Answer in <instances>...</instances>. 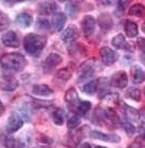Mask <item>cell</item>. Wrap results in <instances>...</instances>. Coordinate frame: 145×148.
<instances>
[{
  "mask_svg": "<svg viewBox=\"0 0 145 148\" xmlns=\"http://www.w3.org/2000/svg\"><path fill=\"white\" fill-rule=\"evenodd\" d=\"M47 45V38L38 34H28L24 38V49L32 56H39Z\"/></svg>",
  "mask_w": 145,
  "mask_h": 148,
  "instance_id": "6da1fadb",
  "label": "cell"
},
{
  "mask_svg": "<svg viewBox=\"0 0 145 148\" xmlns=\"http://www.w3.org/2000/svg\"><path fill=\"white\" fill-rule=\"evenodd\" d=\"M1 67L5 70H12V71H21L25 68L27 64L26 58L23 54L19 52L7 53L0 58Z\"/></svg>",
  "mask_w": 145,
  "mask_h": 148,
  "instance_id": "7a4b0ae2",
  "label": "cell"
},
{
  "mask_svg": "<svg viewBox=\"0 0 145 148\" xmlns=\"http://www.w3.org/2000/svg\"><path fill=\"white\" fill-rule=\"evenodd\" d=\"M99 53L103 64L106 66L114 65L118 61V58H119V55H118L116 51H114V50H112L108 47H102L99 50Z\"/></svg>",
  "mask_w": 145,
  "mask_h": 148,
  "instance_id": "3957f363",
  "label": "cell"
},
{
  "mask_svg": "<svg viewBox=\"0 0 145 148\" xmlns=\"http://www.w3.org/2000/svg\"><path fill=\"white\" fill-rule=\"evenodd\" d=\"M23 125H24V120L22 118V116L19 115L17 112H13L10 115L8 121H7L5 130L8 133H14V132L19 131Z\"/></svg>",
  "mask_w": 145,
  "mask_h": 148,
  "instance_id": "277c9868",
  "label": "cell"
},
{
  "mask_svg": "<svg viewBox=\"0 0 145 148\" xmlns=\"http://www.w3.org/2000/svg\"><path fill=\"white\" fill-rule=\"evenodd\" d=\"M94 73H96L94 63L92 62V61L91 62L85 63L81 66V68H80L78 73V82H82V81L91 79L94 76Z\"/></svg>",
  "mask_w": 145,
  "mask_h": 148,
  "instance_id": "5b68a950",
  "label": "cell"
},
{
  "mask_svg": "<svg viewBox=\"0 0 145 148\" xmlns=\"http://www.w3.org/2000/svg\"><path fill=\"white\" fill-rule=\"evenodd\" d=\"M111 86L118 89H124L128 86V75L124 70H119L113 75L111 79Z\"/></svg>",
  "mask_w": 145,
  "mask_h": 148,
  "instance_id": "8992f818",
  "label": "cell"
},
{
  "mask_svg": "<svg viewBox=\"0 0 145 148\" xmlns=\"http://www.w3.org/2000/svg\"><path fill=\"white\" fill-rule=\"evenodd\" d=\"M87 129V127H82L77 130H73L68 135V140H67V145L69 148H75L77 147L81 140L85 136V130Z\"/></svg>",
  "mask_w": 145,
  "mask_h": 148,
  "instance_id": "52a82bcc",
  "label": "cell"
},
{
  "mask_svg": "<svg viewBox=\"0 0 145 148\" xmlns=\"http://www.w3.org/2000/svg\"><path fill=\"white\" fill-rule=\"evenodd\" d=\"M81 30L86 37L92 36L96 30V18L92 15L83 16L82 21H81Z\"/></svg>",
  "mask_w": 145,
  "mask_h": 148,
  "instance_id": "ba28073f",
  "label": "cell"
},
{
  "mask_svg": "<svg viewBox=\"0 0 145 148\" xmlns=\"http://www.w3.org/2000/svg\"><path fill=\"white\" fill-rule=\"evenodd\" d=\"M62 61L63 58L58 53H50L45 60L43 64H42V68H43L45 71H51L55 67H58L62 63Z\"/></svg>",
  "mask_w": 145,
  "mask_h": 148,
  "instance_id": "9c48e42d",
  "label": "cell"
},
{
  "mask_svg": "<svg viewBox=\"0 0 145 148\" xmlns=\"http://www.w3.org/2000/svg\"><path fill=\"white\" fill-rule=\"evenodd\" d=\"M78 38H79V29L75 25H71L69 27H67L62 33V35H61L62 41H64L67 45L75 42Z\"/></svg>",
  "mask_w": 145,
  "mask_h": 148,
  "instance_id": "30bf717a",
  "label": "cell"
},
{
  "mask_svg": "<svg viewBox=\"0 0 145 148\" xmlns=\"http://www.w3.org/2000/svg\"><path fill=\"white\" fill-rule=\"evenodd\" d=\"M120 109L124 114V119L129 120L131 122H135V121H139L140 118H141V114L140 111L133 108V107L129 106L128 104H121L120 105Z\"/></svg>",
  "mask_w": 145,
  "mask_h": 148,
  "instance_id": "8fae6325",
  "label": "cell"
},
{
  "mask_svg": "<svg viewBox=\"0 0 145 148\" xmlns=\"http://www.w3.org/2000/svg\"><path fill=\"white\" fill-rule=\"evenodd\" d=\"M89 135L91 136L92 138L101 140L104 142H109V143H119L120 142V136L117 135V134H105V133L96 131V130L90 132Z\"/></svg>",
  "mask_w": 145,
  "mask_h": 148,
  "instance_id": "7c38bea8",
  "label": "cell"
},
{
  "mask_svg": "<svg viewBox=\"0 0 145 148\" xmlns=\"http://www.w3.org/2000/svg\"><path fill=\"white\" fill-rule=\"evenodd\" d=\"M1 41L5 47H11V48H17L20 45L16 33L13 30H9L7 33H4L3 36L1 37Z\"/></svg>",
  "mask_w": 145,
  "mask_h": 148,
  "instance_id": "4fadbf2b",
  "label": "cell"
},
{
  "mask_svg": "<svg viewBox=\"0 0 145 148\" xmlns=\"http://www.w3.org/2000/svg\"><path fill=\"white\" fill-rule=\"evenodd\" d=\"M65 23H66V15L63 12H58L53 15L51 27L53 28L54 32H61L64 28Z\"/></svg>",
  "mask_w": 145,
  "mask_h": 148,
  "instance_id": "5bb4252c",
  "label": "cell"
},
{
  "mask_svg": "<svg viewBox=\"0 0 145 148\" xmlns=\"http://www.w3.org/2000/svg\"><path fill=\"white\" fill-rule=\"evenodd\" d=\"M131 80L134 84H140L145 81V71L141 66H133L131 68Z\"/></svg>",
  "mask_w": 145,
  "mask_h": 148,
  "instance_id": "9a60e30c",
  "label": "cell"
},
{
  "mask_svg": "<svg viewBox=\"0 0 145 148\" xmlns=\"http://www.w3.org/2000/svg\"><path fill=\"white\" fill-rule=\"evenodd\" d=\"M19 86V81L14 77H4L0 81V89L4 91H14Z\"/></svg>",
  "mask_w": 145,
  "mask_h": 148,
  "instance_id": "2e32d148",
  "label": "cell"
},
{
  "mask_svg": "<svg viewBox=\"0 0 145 148\" xmlns=\"http://www.w3.org/2000/svg\"><path fill=\"white\" fill-rule=\"evenodd\" d=\"M58 9V4L55 2H43L39 5V10L38 12L39 14H43V15H50V14H55L56 10Z\"/></svg>",
  "mask_w": 145,
  "mask_h": 148,
  "instance_id": "e0dca14e",
  "label": "cell"
},
{
  "mask_svg": "<svg viewBox=\"0 0 145 148\" xmlns=\"http://www.w3.org/2000/svg\"><path fill=\"white\" fill-rule=\"evenodd\" d=\"M98 23H99V26L101 27V29L104 30V32H108L113 27V20L111 15L107 14V13H102L99 16Z\"/></svg>",
  "mask_w": 145,
  "mask_h": 148,
  "instance_id": "ac0fdd59",
  "label": "cell"
},
{
  "mask_svg": "<svg viewBox=\"0 0 145 148\" xmlns=\"http://www.w3.org/2000/svg\"><path fill=\"white\" fill-rule=\"evenodd\" d=\"M65 102L67 104H69L71 106H78V104L80 103L79 101L78 93L75 88H69L65 93Z\"/></svg>",
  "mask_w": 145,
  "mask_h": 148,
  "instance_id": "d6986e66",
  "label": "cell"
},
{
  "mask_svg": "<svg viewBox=\"0 0 145 148\" xmlns=\"http://www.w3.org/2000/svg\"><path fill=\"white\" fill-rule=\"evenodd\" d=\"M32 92L34 95L37 96H49L53 93L52 89L47 84H35L32 89Z\"/></svg>",
  "mask_w": 145,
  "mask_h": 148,
  "instance_id": "ffe728a7",
  "label": "cell"
},
{
  "mask_svg": "<svg viewBox=\"0 0 145 148\" xmlns=\"http://www.w3.org/2000/svg\"><path fill=\"white\" fill-rule=\"evenodd\" d=\"M119 102V94L118 93H107L102 97V105H106L107 108H112Z\"/></svg>",
  "mask_w": 145,
  "mask_h": 148,
  "instance_id": "44dd1931",
  "label": "cell"
},
{
  "mask_svg": "<svg viewBox=\"0 0 145 148\" xmlns=\"http://www.w3.org/2000/svg\"><path fill=\"white\" fill-rule=\"evenodd\" d=\"M124 33L126 36L129 38H134L137 36L139 34V28H137V25L132 21H126L124 22Z\"/></svg>",
  "mask_w": 145,
  "mask_h": 148,
  "instance_id": "7402d4cb",
  "label": "cell"
},
{
  "mask_svg": "<svg viewBox=\"0 0 145 148\" xmlns=\"http://www.w3.org/2000/svg\"><path fill=\"white\" fill-rule=\"evenodd\" d=\"M17 25H20L23 28H27L32 25V22H33V18L29 15L28 13H20L16 15V18H15Z\"/></svg>",
  "mask_w": 145,
  "mask_h": 148,
  "instance_id": "603a6c76",
  "label": "cell"
},
{
  "mask_svg": "<svg viewBox=\"0 0 145 148\" xmlns=\"http://www.w3.org/2000/svg\"><path fill=\"white\" fill-rule=\"evenodd\" d=\"M112 45L114 48H116L118 50H127V48H128V43L126 41V38L121 34H118L113 38Z\"/></svg>",
  "mask_w": 145,
  "mask_h": 148,
  "instance_id": "cb8c5ba5",
  "label": "cell"
},
{
  "mask_svg": "<svg viewBox=\"0 0 145 148\" xmlns=\"http://www.w3.org/2000/svg\"><path fill=\"white\" fill-rule=\"evenodd\" d=\"M128 14L131 16L145 17V5L142 3H134L133 5H131L130 10L128 11Z\"/></svg>",
  "mask_w": 145,
  "mask_h": 148,
  "instance_id": "d4e9b609",
  "label": "cell"
},
{
  "mask_svg": "<svg viewBox=\"0 0 145 148\" xmlns=\"http://www.w3.org/2000/svg\"><path fill=\"white\" fill-rule=\"evenodd\" d=\"M99 88V80H90L82 86V92L88 95H93L98 91Z\"/></svg>",
  "mask_w": 145,
  "mask_h": 148,
  "instance_id": "484cf974",
  "label": "cell"
},
{
  "mask_svg": "<svg viewBox=\"0 0 145 148\" xmlns=\"http://www.w3.org/2000/svg\"><path fill=\"white\" fill-rule=\"evenodd\" d=\"M124 95H126L127 99H132V101H134V102H140L142 99L141 91L139 90L137 88H133V86L132 88H129L128 90L126 91Z\"/></svg>",
  "mask_w": 145,
  "mask_h": 148,
  "instance_id": "4316f807",
  "label": "cell"
},
{
  "mask_svg": "<svg viewBox=\"0 0 145 148\" xmlns=\"http://www.w3.org/2000/svg\"><path fill=\"white\" fill-rule=\"evenodd\" d=\"M52 118H53L54 123L56 125H62L64 123V120H65V111L61 108L55 109L52 114Z\"/></svg>",
  "mask_w": 145,
  "mask_h": 148,
  "instance_id": "83f0119b",
  "label": "cell"
},
{
  "mask_svg": "<svg viewBox=\"0 0 145 148\" xmlns=\"http://www.w3.org/2000/svg\"><path fill=\"white\" fill-rule=\"evenodd\" d=\"M71 74H73V69H71L69 67L66 68H62L56 73V79L58 80H62L63 82H66L68 79L71 78Z\"/></svg>",
  "mask_w": 145,
  "mask_h": 148,
  "instance_id": "f1b7e54d",
  "label": "cell"
},
{
  "mask_svg": "<svg viewBox=\"0 0 145 148\" xmlns=\"http://www.w3.org/2000/svg\"><path fill=\"white\" fill-rule=\"evenodd\" d=\"M92 104L88 101H82L78 104V106L76 107V112L78 114V116H85L88 111L91 109Z\"/></svg>",
  "mask_w": 145,
  "mask_h": 148,
  "instance_id": "f546056e",
  "label": "cell"
},
{
  "mask_svg": "<svg viewBox=\"0 0 145 148\" xmlns=\"http://www.w3.org/2000/svg\"><path fill=\"white\" fill-rule=\"evenodd\" d=\"M119 125L122 127V129L128 133L129 135H132V134H134L135 131H137V127L133 125L131 121H129V120H127V119L120 120V124H119Z\"/></svg>",
  "mask_w": 145,
  "mask_h": 148,
  "instance_id": "4dcf8cb0",
  "label": "cell"
},
{
  "mask_svg": "<svg viewBox=\"0 0 145 148\" xmlns=\"http://www.w3.org/2000/svg\"><path fill=\"white\" fill-rule=\"evenodd\" d=\"M10 17L7 13L0 11V32H3L10 26Z\"/></svg>",
  "mask_w": 145,
  "mask_h": 148,
  "instance_id": "1f68e13d",
  "label": "cell"
},
{
  "mask_svg": "<svg viewBox=\"0 0 145 148\" xmlns=\"http://www.w3.org/2000/svg\"><path fill=\"white\" fill-rule=\"evenodd\" d=\"M7 148H23L22 142L17 137H8L5 140Z\"/></svg>",
  "mask_w": 145,
  "mask_h": 148,
  "instance_id": "d6a6232c",
  "label": "cell"
},
{
  "mask_svg": "<svg viewBox=\"0 0 145 148\" xmlns=\"http://www.w3.org/2000/svg\"><path fill=\"white\" fill-rule=\"evenodd\" d=\"M79 122H80V119H79L78 116H73L67 121V129L68 130H75L79 125Z\"/></svg>",
  "mask_w": 145,
  "mask_h": 148,
  "instance_id": "836d02e7",
  "label": "cell"
},
{
  "mask_svg": "<svg viewBox=\"0 0 145 148\" xmlns=\"http://www.w3.org/2000/svg\"><path fill=\"white\" fill-rule=\"evenodd\" d=\"M36 26H37V28H39V29L48 30V29H50V27H51V24H50L49 21H48L47 18L40 17V18H38L37 23H36Z\"/></svg>",
  "mask_w": 145,
  "mask_h": 148,
  "instance_id": "e575fe53",
  "label": "cell"
},
{
  "mask_svg": "<svg viewBox=\"0 0 145 148\" xmlns=\"http://www.w3.org/2000/svg\"><path fill=\"white\" fill-rule=\"evenodd\" d=\"M66 11L67 14L71 17H75L78 13V7L76 3H68L66 5Z\"/></svg>",
  "mask_w": 145,
  "mask_h": 148,
  "instance_id": "d590c367",
  "label": "cell"
},
{
  "mask_svg": "<svg viewBox=\"0 0 145 148\" xmlns=\"http://www.w3.org/2000/svg\"><path fill=\"white\" fill-rule=\"evenodd\" d=\"M137 45L139 51L141 52V56L143 58H145V38H142V37L137 38Z\"/></svg>",
  "mask_w": 145,
  "mask_h": 148,
  "instance_id": "8d00e7d4",
  "label": "cell"
},
{
  "mask_svg": "<svg viewBox=\"0 0 145 148\" xmlns=\"http://www.w3.org/2000/svg\"><path fill=\"white\" fill-rule=\"evenodd\" d=\"M135 142H137V144H140L143 148H145V136H137V140H135Z\"/></svg>",
  "mask_w": 145,
  "mask_h": 148,
  "instance_id": "74e56055",
  "label": "cell"
},
{
  "mask_svg": "<svg viewBox=\"0 0 145 148\" xmlns=\"http://www.w3.org/2000/svg\"><path fill=\"white\" fill-rule=\"evenodd\" d=\"M128 4H129V1H122V0H120V1H118L117 5H118V8L120 9V10H124V9L127 8Z\"/></svg>",
  "mask_w": 145,
  "mask_h": 148,
  "instance_id": "f35d334b",
  "label": "cell"
},
{
  "mask_svg": "<svg viewBox=\"0 0 145 148\" xmlns=\"http://www.w3.org/2000/svg\"><path fill=\"white\" fill-rule=\"evenodd\" d=\"M137 131H139V134L140 136H145V122H142L140 124V127L137 129Z\"/></svg>",
  "mask_w": 145,
  "mask_h": 148,
  "instance_id": "ab89813d",
  "label": "cell"
},
{
  "mask_svg": "<svg viewBox=\"0 0 145 148\" xmlns=\"http://www.w3.org/2000/svg\"><path fill=\"white\" fill-rule=\"evenodd\" d=\"M128 148H143L140 144H137V142H134V143H132L131 145H129Z\"/></svg>",
  "mask_w": 145,
  "mask_h": 148,
  "instance_id": "60d3db41",
  "label": "cell"
},
{
  "mask_svg": "<svg viewBox=\"0 0 145 148\" xmlns=\"http://www.w3.org/2000/svg\"><path fill=\"white\" fill-rule=\"evenodd\" d=\"M79 148H92V146L89 143H82V144L79 146Z\"/></svg>",
  "mask_w": 145,
  "mask_h": 148,
  "instance_id": "b9f144b4",
  "label": "cell"
},
{
  "mask_svg": "<svg viewBox=\"0 0 145 148\" xmlns=\"http://www.w3.org/2000/svg\"><path fill=\"white\" fill-rule=\"evenodd\" d=\"M3 111H4V106H3V104L1 103V101H0V117L2 116Z\"/></svg>",
  "mask_w": 145,
  "mask_h": 148,
  "instance_id": "7bdbcfd3",
  "label": "cell"
},
{
  "mask_svg": "<svg viewBox=\"0 0 145 148\" xmlns=\"http://www.w3.org/2000/svg\"><path fill=\"white\" fill-rule=\"evenodd\" d=\"M142 30H143V32L145 33V21L143 22V24H142Z\"/></svg>",
  "mask_w": 145,
  "mask_h": 148,
  "instance_id": "ee69618b",
  "label": "cell"
},
{
  "mask_svg": "<svg viewBox=\"0 0 145 148\" xmlns=\"http://www.w3.org/2000/svg\"><path fill=\"white\" fill-rule=\"evenodd\" d=\"M96 148H106V147H104V146H96Z\"/></svg>",
  "mask_w": 145,
  "mask_h": 148,
  "instance_id": "f6af8a7d",
  "label": "cell"
},
{
  "mask_svg": "<svg viewBox=\"0 0 145 148\" xmlns=\"http://www.w3.org/2000/svg\"><path fill=\"white\" fill-rule=\"evenodd\" d=\"M143 94H144V96H145V88H144V90H143Z\"/></svg>",
  "mask_w": 145,
  "mask_h": 148,
  "instance_id": "bcb514c9",
  "label": "cell"
},
{
  "mask_svg": "<svg viewBox=\"0 0 145 148\" xmlns=\"http://www.w3.org/2000/svg\"><path fill=\"white\" fill-rule=\"evenodd\" d=\"M35 148H48V147H35Z\"/></svg>",
  "mask_w": 145,
  "mask_h": 148,
  "instance_id": "7dc6e473",
  "label": "cell"
}]
</instances>
